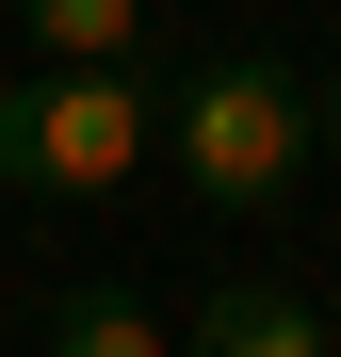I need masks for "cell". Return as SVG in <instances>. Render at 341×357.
<instances>
[{
	"label": "cell",
	"instance_id": "1",
	"mask_svg": "<svg viewBox=\"0 0 341 357\" xmlns=\"http://www.w3.org/2000/svg\"><path fill=\"white\" fill-rule=\"evenodd\" d=\"M162 146H179V178L211 211H276L309 178V146H325V98H309V66H276V49H227V66H195L162 98Z\"/></svg>",
	"mask_w": 341,
	"mask_h": 357
},
{
	"label": "cell",
	"instance_id": "2",
	"mask_svg": "<svg viewBox=\"0 0 341 357\" xmlns=\"http://www.w3.org/2000/svg\"><path fill=\"white\" fill-rule=\"evenodd\" d=\"M146 82L130 66H17L0 82V195H114L146 162Z\"/></svg>",
	"mask_w": 341,
	"mask_h": 357
},
{
	"label": "cell",
	"instance_id": "3",
	"mask_svg": "<svg viewBox=\"0 0 341 357\" xmlns=\"http://www.w3.org/2000/svg\"><path fill=\"white\" fill-rule=\"evenodd\" d=\"M179 341H195V357H325L309 292H276V276H211V309H195Z\"/></svg>",
	"mask_w": 341,
	"mask_h": 357
},
{
	"label": "cell",
	"instance_id": "4",
	"mask_svg": "<svg viewBox=\"0 0 341 357\" xmlns=\"http://www.w3.org/2000/svg\"><path fill=\"white\" fill-rule=\"evenodd\" d=\"M49 357H179V325H162L130 276H82L66 309H49Z\"/></svg>",
	"mask_w": 341,
	"mask_h": 357
},
{
	"label": "cell",
	"instance_id": "5",
	"mask_svg": "<svg viewBox=\"0 0 341 357\" xmlns=\"http://www.w3.org/2000/svg\"><path fill=\"white\" fill-rule=\"evenodd\" d=\"M33 66H130L146 49V0H17Z\"/></svg>",
	"mask_w": 341,
	"mask_h": 357
},
{
	"label": "cell",
	"instance_id": "6",
	"mask_svg": "<svg viewBox=\"0 0 341 357\" xmlns=\"http://www.w3.org/2000/svg\"><path fill=\"white\" fill-rule=\"evenodd\" d=\"M325 130H341V98H325Z\"/></svg>",
	"mask_w": 341,
	"mask_h": 357
}]
</instances>
